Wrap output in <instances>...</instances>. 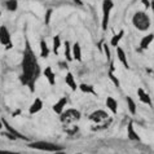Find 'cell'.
Returning a JSON list of instances; mask_svg holds the SVG:
<instances>
[{
  "instance_id": "ba28073f",
  "label": "cell",
  "mask_w": 154,
  "mask_h": 154,
  "mask_svg": "<svg viewBox=\"0 0 154 154\" xmlns=\"http://www.w3.org/2000/svg\"><path fill=\"white\" fill-rule=\"evenodd\" d=\"M2 121H3V126L5 127V130H7L8 132H9L11 135H13V136H14V137H16L17 140H18V139H21V140H25V141H27V140H29V139L26 137V136H23L22 134H20V132L17 131V130H14V128L12 127V126H11L9 123H8V122H7V121H5V119H4V118H2Z\"/></svg>"
},
{
  "instance_id": "d6986e66",
  "label": "cell",
  "mask_w": 154,
  "mask_h": 154,
  "mask_svg": "<svg viewBox=\"0 0 154 154\" xmlns=\"http://www.w3.org/2000/svg\"><path fill=\"white\" fill-rule=\"evenodd\" d=\"M65 82H66V84L72 89V91H76V83H75V79H74V76H72L71 72H67V74H66Z\"/></svg>"
},
{
  "instance_id": "52a82bcc",
  "label": "cell",
  "mask_w": 154,
  "mask_h": 154,
  "mask_svg": "<svg viewBox=\"0 0 154 154\" xmlns=\"http://www.w3.org/2000/svg\"><path fill=\"white\" fill-rule=\"evenodd\" d=\"M88 118H89V121L95 122V123H97V125H101V123H104V121H108L109 115L105 110H96V112L89 114Z\"/></svg>"
},
{
  "instance_id": "cb8c5ba5",
  "label": "cell",
  "mask_w": 154,
  "mask_h": 154,
  "mask_svg": "<svg viewBox=\"0 0 154 154\" xmlns=\"http://www.w3.org/2000/svg\"><path fill=\"white\" fill-rule=\"evenodd\" d=\"M65 58L66 61H72V54H71V48H70V43L69 42H65Z\"/></svg>"
},
{
  "instance_id": "836d02e7",
  "label": "cell",
  "mask_w": 154,
  "mask_h": 154,
  "mask_svg": "<svg viewBox=\"0 0 154 154\" xmlns=\"http://www.w3.org/2000/svg\"><path fill=\"white\" fill-rule=\"evenodd\" d=\"M150 8H152V11H153V13H154V0H152V3H150Z\"/></svg>"
},
{
  "instance_id": "277c9868",
  "label": "cell",
  "mask_w": 154,
  "mask_h": 154,
  "mask_svg": "<svg viewBox=\"0 0 154 154\" xmlns=\"http://www.w3.org/2000/svg\"><path fill=\"white\" fill-rule=\"evenodd\" d=\"M80 119V112L76 109H67L60 114V121L63 125H72Z\"/></svg>"
},
{
  "instance_id": "e575fe53",
  "label": "cell",
  "mask_w": 154,
  "mask_h": 154,
  "mask_svg": "<svg viewBox=\"0 0 154 154\" xmlns=\"http://www.w3.org/2000/svg\"><path fill=\"white\" fill-rule=\"evenodd\" d=\"M53 154H66V153L63 152V150H58V152H54Z\"/></svg>"
},
{
  "instance_id": "484cf974",
  "label": "cell",
  "mask_w": 154,
  "mask_h": 154,
  "mask_svg": "<svg viewBox=\"0 0 154 154\" xmlns=\"http://www.w3.org/2000/svg\"><path fill=\"white\" fill-rule=\"evenodd\" d=\"M67 126H70V128H65L67 135H75L76 132H78V127H76L75 125H67Z\"/></svg>"
},
{
  "instance_id": "30bf717a",
  "label": "cell",
  "mask_w": 154,
  "mask_h": 154,
  "mask_svg": "<svg viewBox=\"0 0 154 154\" xmlns=\"http://www.w3.org/2000/svg\"><path fill=\"white\" fill-rule=\"evenodd\" d=\"M42 109H43V101H42V98H35V100H34V102L31 104V106H30L29 113L32 115V114L39 113Z\"/></svg>"
},
{
  "instance_id": "ab89813d",
  "label": "cell",
  "mask_w": 154,
  "mask_h": 154,
  "mask_svg": "<svg viewBox=\"0 0 154 154\" xmlns=\"http://www.w3.org/2000/svg\"><path fill=\"white\" fill-rule=\"evenodd\" d=\"M76 154H82V153H76Z\"/></svg>"
},
{
  "instance_id": "1f68e13d",
  "label": "cell",
  "mask_w": 154,
  "mask_h": 154,
  "mask_svg": "<svg viewBox=\"0 0 154 154\" xmlns=\"http://www.w3.org/2000/svg\"><path fill=\"white\" fill-rule=\"evenodd\" d=\"M58 66H60V67H62V69H66V67H67V65H66V62H65V61L58 62Z\"/></svg>"
},
{
  "instance_id": "d6a6232c",
  "label": "cell",
  "mask_w": 154,
  "mask_h": 154,
  "mask_svg": "<svg viewBox=\"0 0 154 154\" xmlns=\"http://www.w3.org/2000/svg\"><path fill=\"white\" fill-rule=\"evenodd\" d=\"M143 4H144L145 7H150V3H149L148 0H143Z\"/></svg>"
},
{
  "instance_id": "7a4b0ae2",
  "label": "cell",
  "mask_w": 154,
  "mask_h": 154,
  "mask_svg": "<svg viewBox=\"0 0 154 154\" xmlns=\"http://www.w3.org/2000/svg\"><path fill=\"white\" fill-rule=\"evenodd\" d=\"M132 23L139 31H146L150 27V18L145 12H136L132 17Z\"/></svg>"
},
{
  "instance_id": "5bb4252c",
  "label": "cell",
  "mask_w": 154,
  "mask_h": 154,
  "mask_svg": "<svg viewBox=\"0 0 154 154\" xmlns=\"http://www.w3.org/2000/svg\"><path fill=\"white\" fill-rule=\"evenodd\" d=\"M67 104V98L66 97H62V98H60V100L57 101V104L56 105H53V112L56 113V114H61L63 112V108H65V105Z\"/></svg>"
},
{
  "instance_id": "74e56055",
  "label": "cell",
  "mask_w": 154,
  "mask_h": 154,
  "mask_svg": "<svg viewBox=\"0 0 154 154\" xmlns=\"http://www.w3.org/2000/svg\"><path fill=\"white\" fill-rule=\"evenodd\" d=\"M18 113H20V110H17V112H14V114H13V117H16V115H18Z\"/></svg>"
},
{
  "instance_id": "5b68a950",
  "label": "cell",
  "mask_w": 154,
  "mask_h": 154,
  "mask_svg": "<svg viewBox=\"0 0 154 154\" xmlns=\"http://www.w3.org/2000/svg\"><path fill=\"white\" fill-rule=\"evenodd\" d=\"M113 7H114L113 0H104V2H102V23H101V27L104 31L108 30L109 20H110V12H112Z\"/></svg>"
},
{
  "instance_id": "f546056e",
  "label": "cell",
  "mask_w": 154,
  "mask_h": 154,
  "mask_svg": "<svg viewBox=\"0 0 154 154\" xmlns=\"http://www.w3.org/2000/svg\"><path fill=\"white\" fill-rule=\"evenodd\" d=\"M4 136H5V137H8V139H9V140H17L16 137H14V136L13 135H11L9 134V132H8V131H5V132H4V134H3Z\"/></svg>"
},
{
  "instance_id": "3957f363",
  "label": "cell",
  "mask_w": 154,
  "mask_h": 154,
  "mask_svg": "<svg viewBox=\"0 0 154 154\" xmlns=\"http://www.w3.org/2000/svg\"><path fill=\"white\" fill-rule=\"evenodd\" d=\"M29 148L35 149V150H43V152H58V150H63V148L58 144H53V143H47V141H35V143H30Z\"/></svg>"
},
{
  "instance_id": "6da1fadb",
  "label": "cell",
  "mask_w": 154,
  "mask_h": 154,
  "mask_svg": "<svg viewBox=\"0 0 154 154\" xmlns=\"http://www.w3.org/2000/svg\"><path fill=\"white\" fill-rule=\"evenodd\" d=\"M21 66H22V74L20 76L21 83L29 87L31 92H34L35 91V83L42 74V69L39 66V62H38L35 53H34L31 45H30V42L27 39L25 40V49H23Z\"/></svg>"
},
{
  "instance_id": "8fae6325",
  "label": "cell",
  "mask_w": 154,
  "mask_h": 154,
  "mask_svg": "<svg viewBox=\"0 0 154 154\" xmlns=\"http://www.w3.org/2000/svg\"><path fill=\"white\" fill-rule=\"evenodd\" d=\"M127 135H128V139L132 140V141H140V136L137 135V132L135 131V128H134V125H132V122L128 123V126H127Z\"/></svg>"
},
{
  "instance_id": "4dcf8cb0",
  "label": "cell",
  "mask_w": 154,
  "mask_h": 154,
  "mask_svg": "<svg viewBox=\"0 0 154 154\" xmlns=\"http://www.w3.org/2000/svg\"><path fill=\"white\" fill-rule=\"evenodd\" d=\"M0 154H20L17 152H9V150H0Z\"/></svg>"
},
{
  "instance_id": "83f0119b",
  "label": "cell",
  "mask_w": 154,
  "mask_h": 154,
  "mask_svg": "<svg viewBox=\"0 0 154 154\" xmlns=\"http://www.w3.org/2000/svg\"><path fill=\"white\" fill-rule=\"evenodd\" d=\"M109 78L112 79V82L115 84V87H119V80H118V78H117V76H115L114 74H113L112 71H109Z\"/></svg>"
},
{
  "instance_id": "7c38bea8",
  "label": "cell",
  "mask_w": 154,
  "mask_h": 154,
  "mask_svg": "<svg viewBox=\"0 0 154 154\" xmlns=\"http://www.w3.org/2000/svg\"><path fill=\"white\" fill-rule=\"evenodd\" d=\"M43 74H44V76L47 78V80H48V83L51 85H54L56 84V75H54V72L52 71V67H45L44 71H43Z\"/></svg>"
},
{
  "instance_id": "9a60e30c",
  "label": "cell",
  "mask_w": 154,
  "mask_h": 154,
  "mask_svg": "<svg viewBox=\"0 0 154 154\" xmlns=\"http://www.w3.org/2000/svg\"><path fill=\"white\" fill-rule=\"evenodd\" d=\"M71 54H72V58L74 60H76L78 62H82V49H80L79 43H75V44L72 45Z\"/></svg>"
},
{
  "instance_id": "f35d334b",
  "label": "cell",
  "mask_w": 154,
  "mask_h": 154,
  "mask_svg": "<svg viewBox=\"0 0 154 154\" xmlns=\"http://www.w3.org/2000/svg\"><path fill=\"white\" fill-rule=\"evenodd\" d=\"M0 17H2V12H0Z\"/></svg>"
},
{
  "instance_id": "9c48e42d",
  "label": "cell",
  "mask_w": 154,
  "mask_h": 154,
  "mask_svg": "<svg viewBox=\"0 0 154 154\" xmlns=\"http://www.w3.org/2000/svg\"><path fill=\"white\" fill-rule=\"evenodd\" d=\"M154 40V34H148V35H145L143 39L140 42V48L139 51H144V49H148L149 45H150V43Z\"/></svg>"
},
{
  "instance_id": "ac0fdd59",
  "label": "cell",
  "mask_w": 154,
  "mask_h": 154,
  "mask_svg": "<svg viewBox=\"0 0 154 154\" xmlns=\"http://www.w3.org/2000/svg\"><path fill=\"white\" fill-rule=\"evenodd\" d=\"M48 54H49V48H48V45H47V42L44 39H42L40 40V56L43 58H47Z\"/></svg>"
},
{
  "instance_id": "d4e9b609",
  "label": "cell",
  "mask_w": 154,
  "mask_h": 154,
  "mask_svg": "<svg viewBox=\"0 0 154 154\" xmlns=\"http://www.w3.org/2000/svg\"><path fill=\"white\" fill-rule=\"evenodd\" d=\"M60 47H61V39H60V36L58 35L53 36V53L54 54H58Z\"/></svg>"
},
{
  "instance_id": "e0dca14e",
  "label": "cell",
  "mask_w": 154,
  "mask_h": 154,
  "mask_svg": "<svg viewBox=\"0 0 154 154\" xmlns=\"http://www.w3.org/2000/svg\"><path fill=\"white\" fill-rule=\"evenodd\" d=\"M117 56H118L119 61H121L123 65H125L126 69H130V65H128V61H127V56H126L125 51H123L121 47H117Z\"/></svg>"
},
{
  "instance_id": "d590c367",
  "label": "cell",
  "mask_w": 154,
  "mask_h": 154,
  "mask_svg": "<svg viewBox=\"0 0 154 154\" xmlns=\"http://www.w3.org/2000/svg\"><path fill=\"white\" fill-rule=\"evenodd\" d=\"M74 2H75L76 4H79V5H82V4H83L82 2H80V0H74Z\"/></svg>"
},
{
  "instance_id": "4fadbf2b",
  "label": "cell",
  "mask_w": 154,
  "mask_h": 154,
  "mask_svg": "<svg viewBox=\"0 0 154 154\" xmlns=\"http://www.w3.org/2000/svg\"><path fill=\"white\" fill-rule=\"evenodd\" d=\"M137 96H139V98H140L141 102H144V104H146V105H149V106L153 105V104H152L150 96H149L143 88H139V89H137Z\"/></svg>"
},
{
  "instance_id": "ffe728a7",
  "label": "cell",
  "mask_w": 154,
  "mask_h": 154,
  "mask_svg": "<svg viewBox=\"0 0 154 154\" xmlns=\"http://www.w3.org/2000/svg\"><path fill=\"white\" fill-rule=\"evenodd\" d=\"M123 35H125V31H123V30H121L118 34H115V35L112 38V40H110V45L112 47H118V43L123 38Z\"/></svg>"
},
{
  "instance_id": "8992f818",
  "label": "cell",
  "mask_w": 154,
  "mask_h": 154,
  "mask_svg": "<svg viewBox=\"0 0 154 154\" xmlns=\"http://www.w3.org/2000/svg\"><path fill=\"white\" fill-rule=\"evenodd\" d=\"M0 43L5 47V49H11L13 44H12V40H11V34L8 31L7 26H0Z\"/></svg>"
},
{
  "instance_id": "7402d4cb",
  "label": "cell",
  "mask_w": 154,
  "mask_h": 154,
  "mask_svg": "<svg viewBox=\"0 0 154 154\" xmlns=\"http://www.w3.org/2000/svg\"><path fill=\"white\" fill-rule=\"evenodd\" d=\"M126 101H127V106H128V110H130L131 114H136V112H137V109H136V104L135 101L132 100L131 97H126Z\"/></svg>"
},
{
  "instance_id": "44dd1931",
  "label": "cell",
  "mask_w": 154,
  "mask_h": 154,
  "mask_svg": "<svg viewBox=\"0 0 154 154\" xmlns=\"http://www.w3.org/2000/svg\"><path fill=\"white\" fill-rule=\"evenodd\" d=\"M80 91H82L83 93H89V95H96V92H95V89H93L92 85H89L87 83H82L80 84Z\"/></svg>"
},
{
  "instance_id": "2e32d148",
  "label": "cell",
  "mask_w": 154,
  "mask_h": 154,
  "mask_svg": "<svg viewBox=\"0 0 154 154\" xmlns=\"http://www.w3.org/2000/svg\"><path fill=\"white\" fill-rule=\"evenodd\" d=\"M106 106H108V109L113 114H117V112H118V102H117V100H115L114 97H108L106 98Z\"/></svg>"
},
{
  "instance_id": "4316f807",
  "label": "cell",
  "mask_w": 154,
  "mask_h": 154,
  "mask_svg": "<svg viewBox=\"0 0 154 154\" xmlns=\"http://www.w3.org/2000/svg\"><path fill=\"white\" fill-rule=\"evenodd\" d=\"M104 52H105L106 60L110 62V60H112V54H110V49H109V45L108 44H104Z\"/></svg>"
},
{
  "instance_id": "f1b7e54d",
  "label": "cell",
  "mask_w": 154,
  "mask_h": 154,
  "mask_svg": "<svg viewBox=\"0 0 154 154\" xmlns=\"http://www.w3.org/2000/svg\"><path fill=\"white\" fill-rule=\"evenodd\" d=\"M51 16H52V9H48V11H47V13H45V25H49Z\"/></svg>"
},
{
  "instance_id": "603a6c76",
  "label": "cell",
  "mask_w": 154,
  "mask_h": 154,
  "mask_svg": "<svg viewBox=\"0 0 154 154\" xmlns=\"http://www.w3.org/2000/svg\"><path fill=\"white\" fill-rule=\"evenodd\" d=\"M5 7H7L8 11L16 12L17 8H18V3H17V0H7V2H5Z\"/></svg>"
},
{
  "instance_id": "8d00e7d4",
  "label": "cell",
  "mask_w": 154,
  "mask_h": 154,
  "mask_svg": "<svg viewBox=\"0 0 154 154\" xmlns=\"http://www.w3.org/2000/svg\"><path fill=\"white\" fill-rule=\"evenodd\" d=\"M4 126H3V121H2V118H0V130H2Z\"/></svg>"
}]
</instances>
